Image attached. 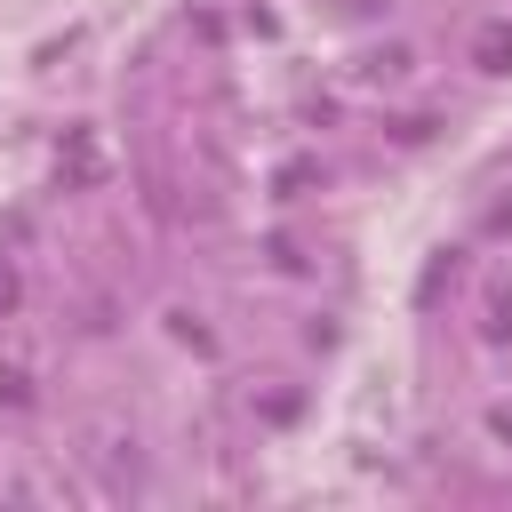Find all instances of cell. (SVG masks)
Segmentation results:
<instances>
[{
  "mask_svg": "<svg viewBox=\"0 0 512 512\" xmlns=\"http://www.w3.org/2000/svg\"><path fill=\"white\" fill-rule=\"evenodd\" d=\"M0 400H8V408H32V384H24V368H0Z\"/></svg>",
  "mask_w": 512,
  "mask_h": 512,
  "instance_id": "2",
  "label": "cell"
},
{
  "mask_svg": "<svg viewBox=\"0 0 512 512\" xmlns=\"http://www.w3.org/2000/svg\"><path fill=\"white\" fill-rule=\"evenodd\" d=\"M472 64L480 72H512V24H480L472 32Z\"/></svg>",
  "mask_w": 512,
  "mask_h": 512,
  "instance_id": "1",
  "label": "cell"
}]
</instances>
